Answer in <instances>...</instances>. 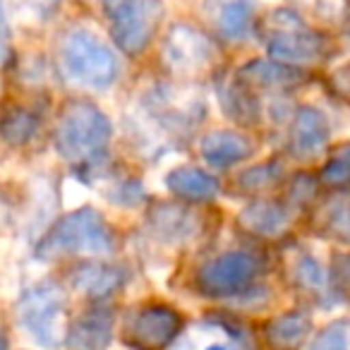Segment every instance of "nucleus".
I'll return each mask as SVG.
<instances>
[{
	"instance_id": "f257e3e1",
	"label": "nucleus",
	"mask_w": 350,
	"mask_h": 350,
	"mask_svg": "<svg viewBox=\"0 0 350 350\" xmlns=\"http://www.w3.org/2000/svg\"><path fill=\"white\" fill-rule=\"evenodd\" d=\"M111 139V118L87 98H70L55 113L53 146L60 159L79 170L106 161Z\"/></svg>"
},
{
	"instance_id": "f03ea898",
	"label": "nucleus",
	"mask_w": 350,
	"mask_h": 350,
	"mask_svg": "<svg viewBox=\"0 0 350 350\" xmlns=\"http://www.w3.org/2000/svg\"><path fill=\"white\" fill-rule=\"evenodd\" d=\"M116 250V233L94 206H79L60 216L49 226L36 243L34 254L39 259H55L63 254H89L103 257Z\"/></svg>"
},
{
	"instance_id": "7ed1b4c3",
	"label": "nucleus",
	"mask_w": 350,
	"mask_h": 350,
	"mask_svg": "<svg viewBox=\"0 0 350 350\" xmlns=\"http://www.w3.org/2000/svg\"><path fill=\"white\" fill-rule=\"evenodd\" d=\"M17 321L41 348H63L68 343V295L55 281H39L17 297Z\"/></svg>"
},
{
	"instance_id": "20e7f679",
	"label": "nucleus",
	"mask_w": 350,
	"mask_h": 350,
	"mask_svg": "<svg viewBox=\"0 0 350 350\" xmlns=\"http://www.w3.org/2000/svg\"><path fill=\"white\" fill-rule=\"evenodd\" d=\"M264 46L269 58L300 70L324 63L331 53V41L288 8H278L264 20Z\"/></svg>"
},
{
	"instance_id": "39448f33",
	"label": "nucleus",
	"mask_w": 350,
	"mask_h": 350,
	"mask_svg": "<svg viewBox=\"0 0 350 350\" xmlns=\"http://www.w3.org/2000/svg\"><path fill=\"white\" fill-rule=\"evenodd\" d=\"M58 60L70 82L94 92H106L118 82L120 75L116 51L89 29H72L65 34V39L60 41Z\"/></svg>"
},
{
	"instance_id": "423d86ee",
	"label": "nucleus",
	"mask_w": 350,
	"mask_h": 350,
	"mask_svg": "<svg viewBox=\"0 0 350 350\" xmlns=\"http://www.w3.org/2000/svg\"><path fill=\"white\" fill-rule=\"evenodd\" d=\"M101 10L116 49L130 58L149 51L165 17L163 0H101Z\"/></svg>"
},
{
	"instance_id": "0eeeda50",
	"label": "nucleus",
	"mask_w": 350,
	"mask_h": 350,
	"mask_svg": "<svg viewBox=\"0 0 350 350\" xmlns=\"http://www.w3.org/2000/svg\"><path fill=\"white\" fill-rule=\"evenodd\" d=\"M262 273V259L247 250H230L214 259H206L195 273V288L202 297L224 300V297L247 295Z\"/></svg>"
},
{
	"instance_id": "6e6552de",
	"label": "nucleus",
	"mask_w": 350,
	"mask_h": 350,
	"mask_svg": "<svg viewBox=\"0 0 350 350\" xmlns=\"http://www.w3.org/2000/svg\"><path fill=\"white\" fill-rule=\"evenodd\" d=\"M165 68L178 77H197L219 60V46L202 27L190 22H175L161 46Z\"/></svg>"
},
{
	"instance_id": "1a4fd4ad",
	"label": "nucleus",
	"mask_w": 350,
	"mask_h": 350,
	"mask_svg": "<svg viewBox=\"0 0 350 350\" xmlns=\"http://www.w3.org/2000/svg\"><path fill=\"white\" fill-rule=\"evenodd\" d=\"M183 326H185V317L173 305L144 302L127 317V345L135 350H165L180 336Z\"/></svg>"
},
{
	"instance_id": "9d476101",
	"label": "nucleus",
	"mask_w": 350,
	"mask_h": 350,
	"mask_svg": "<svg viewBox=\"0 0 350 350\" xmlns=\"http://www.w3.org/2000/svg\"><path fill=\"white\" fill-rule=\"evenodd\" d=\"M144 106L151 122L170 135H180L197 127L206 113L200 94H195L192 89L173 87V84H159L149 89Z\"/></svg>"
},
{
	"instance_id": "9b49d317",
	"label": "nucleus",
	"mask_w": 350,
	"mask_h": 350,
	"mask_svg": "<svg viewBox=\"0 0 350 350\" xmlns=\"http://www.w3.org/2000/svg\"><path fill=\"white\" fill-rule=\"evenodd\" d=\"M146 226L165 245H185L202 230V219L187 202H154L146 211Z\"/></svg>"
},
{
	"instance_id": "f8f14e48",
	"label": "nucleus",
	"mask_w": 350,
	"mask_h": 350,
	"mask_svg": "<svg viewBox=\"0 0 350 350\" xmlns=\"http://www.w3.org/2000/svg\"><path fill=\"white\" fill-rule=\"evenodd\" d=\"M331 127L326 116L314 106H300L288 127V154L297 161L319 159L329 146Z\"/></svg>"
},
{
	"instance_id": "ddd939ff",
	"label": "nucleus",
	"mask_w": 350,
	"mask_h": 350,
	"mask_svg": "<svg viewBox=\"0 0 350 350\" xmlns=\"http://www.w3.org/2000/svg\"><path fill=\"white\" fill-rule=\"evenodd\" d=\"M127 278H130V271L125 267L111 262H98V259L79 262L70 269L72 291L94 302H103L108 297L118 295L127 283Z\"/></svg>"
},
{
	"instance_id": "4468645a",
	"label": "nucleus",
	"mask_w": 350,
	"mask_h": 350,
	"mask_svg": "<svg viewBox=\"0 0 350 350\" xmlns=\"http://www.w3.org/2000/svg\"><path fill=\"white\" fill-rule=\"evenodd\" d=\"M293 224V209L286 202L267 200V197H259V200L250 202L243 211L238 214V226L245 235H252L259 240H276L291 230Z\"/></svg>"
},
{
	"instance_id": "2eb2a0df",
	"label": "nucleus",
	"mask_w": 350,
	"mask_h": 350,
	"mask_svg": "<svg viewBox=\"0 0 350 350\" xmlns=\"http://www.w3.org/2000/svg\"><path fill=\"white\" fill-rule=\"evenodd\" d=\"M235 77L250 87L254 94L269 92V94H286L291 89L300 87L307 79V75L300 68H291L273 58H254L240 65Z\"/></svg>"
},
{
	"instance_id": "dca6fc26",
	"label": "nucleus",
	"mask_w": 350,
	"mask_h": 350,
	"mask_svg": "<svg viewBox=\"0 0 350 350\" xmlns=\"http://www.w3.org/2000/svg\"><path fill=\"white\" fill-rule=\"evenodd\" d=\"M200 154L211 168L228 170L254 154V142L238 130H214L200 142Z\"/></svg>"
},
{
	"instance_id": "f3484780",
	"label": "nucleus",
	"mask_w": 350,
	"mask_h": 350,
	"mask_svg": "<svg viewBox=\"0 0 350 350\" xmlns=\"http://www.w3.org/2000/svg\"><path fill=\"white\" fill-rule=\"evenodd\" d=\"M113 343V314L106 307H94V310L79 314L70 321L68 331V348L70 350H108Z\"/></svg>"
},
{
	"instance_id": "a211bd4d",
	"label": "nucleus",
	"mask_w": 350,
	"mask_h": 350,
	"mask_svg": "<svg viewBox=\"0 0 350 350\" xmlns=\"http://www.w3.org/2000/svg\"><path fill=\"white\" fill-rule=\"evenodd\" d=\"M165 187L175 200L187 202V204H200V202H214L219 197V180L206 170L197 165H178L165 175Z\"/></svg>"
},
{
	"instance_id": "6ab92c4d",
	"label": "nucleus",
	"mask_w": 350,
	"mask_h": 350,
	"mask_svg": "<svg viewBox=\"0 0 350 350\" xmlns=\"http://www.w3.org/2000/svg\"><path fill=\"white\" fill-rule=\"evenodd\" d=\"M216 96L224 108V113L233 122L243 127H254L262 120V106H259L257 94L250 87H245L238 77L224 79V82L216 84Z\"/></svg>"
},
{
	"instance_id": "aec40b11",
	"label": "nucleus",
	"mask_w": 350,
	"mask_h": 350,
	"mask_svg": "<svg viewBox=\"0 0 350 350\" xmlns=\"http://www.w3.org/2000/svg\"><path fill=\"white\" fill-rule=\"evenodd\" d=\"M312 331L307 312L291 310L264 321V340L271 350H297Z\"/></svg>"
},
{
	"instance_id": "412c9836",
	"label": "nucleus",
	"mask_w": 350,
	"mask_h": 350,
	"mask_svg": "<svg viewBox=\"0 0 350 350\" xmlns=\"http://www.w3.org/2000/svg\"><path fill=\"white\" fill-rule=\"evenodd\" d=\"M281 185H286V168L276 159L250 165L235 178V190L243 197H254V200L267 197L269 192H273Z\"/></svg>"
},
{
	"instance_id": "4be33fe9",
	"label": "nucleus",
	"mask_w": 350,
	"mask_h": 350,
	"mask_svg": "<svg viewBox=\"0 0 350 350\" xmlns=\"http://www.w3.org/2000/svg\"><path fill=\"white\" fill-rule=\"evenodd\" d=\"M39 132V116L31 108L12 103L0 111V139L8 146H27Z\"/></svg>"
},
{
	"instance_id": "5701e85b",
	"label": "nucleus",
	"mask_w": 350,
	"mask_h": 350,
	"mask_svg": "<svg viewBox=\"0 0 350 350\" xmlns=\"http://www.w3.org/2000/svg\"><path fill=\"white\" fill-rule=\"evenodd\" d=\"M312 228L326 240L350 245V202L348 200H331L314 209Z\"/></svg>"
},
{
	"instance_id": "b1692460",
	"label": "nucleus",
	"mask_w": 350,
	"mask_h": 350,
	"mask_svg": "<svg viewBox=\"0 0 350 350\" xmlns=\"http://www.w3.org/2000/svg\"><path fill=\"white\" fill-rule=\"evenodd\" d=\"M254 12L250 0H228L224 8H221L219 17H216V29H219L221 39L224 41H243L247 39L250 29H252Z\"/></svg>"
},
{
	"instance_id": "393cba45",
	"label": "nucleus",
	"mask_w": 350,
	"mask_h": 350,
	"mask_svg": "<svg viewBox=\"0 0 350 350\" xmlns=\"http://www.w3.org/2000/svg\"><path fill=\"white\" fill-rule=\"evenodd\" d=\"M319 185L331 192L350 190V142L336 144L319 170Z\"/></svg>"
},
{
	"instance_id": "a878e982",
	"label": "nucleus",
	"mask_w": 350,
	"mask_h": 350,
	"mask_svg": "<svg viewBox=\"0 0 350 350\" xmlns=\"http://www.w3.org/2000/svg\"><path fill=\"white\" fill-rule=\"evenodd\" d=\"M288 278H291V283L297 291L310 293V295H321L326 283H329L321 264L307 252L295 254V259H293L291 267H288Z\"/></svg>"
},
{
	"instance_id": "bb28decb",
	"label": "nucleus",
	"mask_w": 350,
	"mask_h": 350,
	"mask_svg": "<svg viewBox=\"0 0 350 350\" xmlns=\"http://www.w3.org/2000/svg\"><path fill=\"white\" fill-rule=\"evenodd\" d=\"M3 5H5V15L17 25L39 27L55 15L60 0H3Z\"/></svg>"
},
{
	"instance_id": "cd10ccee",
	"label": "nucleus",
	"mask_w": 350,
	"mask_h": 350,
	"mask_svg": "<svg viewBox=\"0 0 350 350\" xmlns=\"http://www.w3.org/2000/svg\"><path fill=\"white\" fill-rule=\"evenodd\" d=\"M319 178L312 173H297L286 183V204L291 209H310L317 202Z\"/></svg>"
},
{
	"instance_id": "c85d7f7f",
	"label": "nucleus",
	"mask_w": 350,
	"mask_h": 350,
	"mask_svg": "<svg viewBox=\"0 0 350 350\" xmlns=\"http://www.w3.org/2000/svg\"><path fill=\"white\" fill-rule=\"evenodd\" d=\"M310 350H350L348 326H345L343 321H334V324L324 326V329L314 336Z\"/></svg>"
},
{
	"instance_id": "c756f323",
	"label": "nucleus",
	"mask_w": 350,
	"mask_h": 350,
	"mask_svg": "<svg viewBox=\"0 0 350 350\" xmlns=\"http://www.w3.org/2000/svg\"><path fill=\"white\" fill-rule=\"evenodd\" d=\"M331 286L338 295L350 300V254H334V259H331Z\"/></svg>"
},
{
	"instance_id": "7c9ffc66",
	"label": "nucleus",
	"mask_w": 350,
	"mask_h": 350,
	"mask_svg": "<svg viewBox=\"0 0 350 350\" xmlns=\"http://www.w3.org/2000/svg\"><path fill=\"white\" fill-rule=\"evenodd\" d=\"M329 84H331V92H334L336 96L350 101V65H343V68L334 70L329 77Z\"/></svg>"
},
{
	"instance_id": "2f4dec72",
	"label": "nucleus",
	"mask_w": 350,
	"mask_h": 350,
	"mask_svg": "<svg viewBox=\"0 0 350 350\" xmlns=\"http://www.w3.org/2000/svg\"><path fill=\"white\" fill-rule=\"evenodd\" d=\"M204 350H228L226 345H221V343H211V345H206Z\"/></svg>"
},
{
	"instance_id": "473e14b6",
	"label": "nucleus",
	"mask_w": 350,
	"mask_h": 350,
	"mask_svg": "<svg viewBox=\"0 0 350 350\" xmlns=\"http://www.w3.org/2000/svg\"><path fill=\"white\" fill-rule=\"evenodd\" d=\"M0 350H10V348H8V340L3 338V336H0Z\"/></svg>"
}]
</instances>
